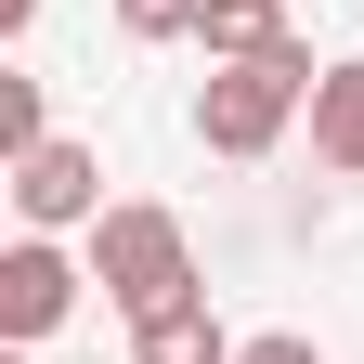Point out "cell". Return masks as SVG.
Listing matches in <instances>:
<instances>
[{
    "instance_id": "cell-10",
    "label": "cell",
    "mask_w": 364,
    "mask_h": 364,
    "mask_svg": "<svg viewBox=\"0 0 364 364\" xmlns=\"http://www.w3.org/2000/svg\"><path fill=\"white\" fill-rule=\"evenodd\" d=\"M235 364H326V351H312V338H299V326H260V338H247V351H235Z\"/></svg>"
},
{
    "instance_id": "cell-8",
    "label": "cell",
    "mask_w": 364,
    "mask_h": 364,
    "mask_svg": "<svg viewBox=\"0 0 364 364\" xmlns=\"http://www.w3.org/2000/svg\"><path fill=\"white\" fill-rule=\"evenodd\" d=\"M26 144H53V105H39L26 65H0V156H26Z\"/></svg>"
},
{
    "instance_id": "cell-4",
    "label": "cell",
    "mask_w": 364,
    "mask_h": 364,
    "mask_svg": "<svg viewBox=\"0 0 364 364\" xmlns=\"http://www.w3.org/2000/svg\"><path fill=\"white\" fill-rule=\"evenodd\" d=\"M65 312H78V260H65L53 235H14V247H0V338L39 351Z\"/></svg>"
},
{
    "instance_id": "cell-1",
    "label": "cell",
    "mask_w": 364,
    "mask_h": 364,
    "mask_svg": "<svg viewBox=\"0 0 364 364\" xmlns=\"http://www.w3.org/2000/svg\"><path fill=\"white\" fill-rule=\"evenodd\" d=\"M312 39H287V53H260V65H208V91H196V144L208 156H273L287 130L312 117Z\"/></svg>"
},
{
    "instance_id": "cell-11",
    "label": "cell",
    "mask_w": 364,
    "mask_h": 364,
    "mask_svg": "<svg viewBox=\"0 0 364 364\" xmlns=\"http://www.w3.org/2000/svg\"><path fill=\"white\" fill-rule=\"evenodd\" d=\"M26 26H39V0H0V39H26Z\"/></svg>"
},
{
    "instance_id": "cell-7",
    "label": "cell",
    "mask_w": 364,
    "mask_h": 364,
    "mask_svg": "<svg viewBox=\"0 0 364 364\" xmlns=\"http://www.w3.org/2000/svg\"><path fill=\"white\" fill-rule=\"evenodd\" d=\"M196 39H208V65H260V53H287V0H208L196 14Z\"/></svg>"
},
{
    "instance_id": "cell-2",
    "label": "cell",
    "mask_w": 364,
    "mask_h": 364,
    "mask_svg": "<svg viewBox=\"0 0 364 364\" xmlns=\"http://www.w3.org/2000/svg\"><path fill=\"white\" fill-rule=\"evenodd\" d=\"M91 287H105L130 326H144V312L196 299V235H182L156 196H130V208H105V221H91Z\"/></svg>"
},
{
    "instance_id": "cell-5",
    "label": "cell",
    "mask_w": 364,
    "mask_h": 364,
    "mask_svg": "<svg viewBox=\"0 0 364 364\" xmlns=\"http://www.w3.org/2000/svg\"><path fill=\"white\" fill-rule=\"evenodd\" d=\"M312 156H326L338 182H364V53H338L326 78H312Z\"/></svg>"
},
{
    "instance_id": "cell-9",
    "label": "cell",
    "mask_w": 364,
    "mask_h": 364,
    "mask_svg": "<svg viewBox=\"0 0 364 364\" xmlns=\"http://www.w3.org/2000/svg\"><path fill=\"white\" fill-rule=\"evenodd\" d=\"M208 0H117V39H196Z\"/></svg>"
},
{
    "instance_id": "cell-6",
    "label": "cell",
    "mask_w": 364,
    "mask_h": 364,
    "mask_svg": "<svg viewBox=\"0 0 364 364\" xmlns=\"http://www.w3.org/2000/svg\"><path fill=\"white\" fill-rule=\"evenodd\" d=\"M247 338H221V312L208 299H169V312H144L130 326V364H235Z\"/></svg>"
},
{
    "instance_id": "cell-3",
    "label": "cell",
    "mask_w": 364,
    "mask_h": 364,
    "mask_svg": "<svg viewBox=\"0 0 364 364\" xmlns=\"http://www.w3.org/2000/svg\"><path fill=\"white\" fill-rule=\"evenodd\" d=\"M14 221H26V235L105 221V156H91V144H65V130H53V144H26V156H14Z\"/></svg>"
}]
</instances>
